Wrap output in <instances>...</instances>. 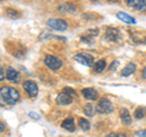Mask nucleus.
I'll return each mask as SVG.
<instances>
[{
  "label": "nucleus",
  "mask_w": 146,
  "mask_h": 137,
  "mask_svg": "<svg viewBox=\"0 0 146 137\" xmlns=\"http://www.w3.org/2000/svg\"><path fill=\"white\" fill-rule=\"evenodd\" d=\"M106 137H118V135L116 134V132H112V134H108Z\"/></svg>",
  "instance_id": "nucleus-29"
},
{
  "label": "nucleus",
  "mask_w": 146,
  "mask_h": 137,
  "mask_svg": "<svg viewBox=\"0 0 146 137\" xmlns=\"http://www.w3.org/2000/svg\"><path fill=\"white\" fill-rule=\"evenodd\" d=\"M117 18H118V20H121L122 22H124V23H128V24H135L136 23V21H135L134 17H131V16L128 15V13L122 12V11L117 12Z\"/></svg>",
  "instance_id": "nucleus-12"
},
{
  "label": "nucleus",
  "mask_w": 146,
  "mask_h": 137,
  "mask_svg": "<svg viewBox=\"0 0 146 137\" xmlns=\"http://www.w3.org/2000/svg\"><path fill=\"white\" fill-rule=\"evenodd\" d=\"M141 75H143L144 79H146V67H145L144 69H143V74H141Z\"/></svg>",
  "instance_id": "nucleus-31"
},
{
  "label": "nucleus",
  "mask_w": 146,
  "mask_h": 137,
  "mask_svg": "<svg viewBox=\"0 0 146 137\" xmlns=\"http://www.w3.org/2000/svg\"><path fill=\"white\" fill-rule=\"evenodd\" d=\"M5 79V72H4L3 67H0V81H3Z\"/></svg>",
  "instance_id": "nucleus-28"
},
{
  "label": "nucleus",
  "mask_w": 146,
  "mask_h": 137,
  "mask_svg": "<svg viewBox=\"0 0 146 137\" xmlns=\"http://www.w3.org/2000/svg\"><path fill=\"white\" fill-rule=\"evenodd\" d=\"M5 12H6V15H7L9 17H11V18H18V17L21 16L20 12L16 11V10H12V9H6Z\"/></svg>",
  "instance_id": "nucleus-21"
},
{
  "label": "nucleus",
  "mask_w": 146,
  "mask_h": 137,
  "mask_svg": "<svg viewBox=\"0 0 146 137\" xmlns=\"http://www.w3.org/2000/svg\"><path fill=\"white\" fill-rule=\"evenodd\" d=\"M82 95H83V97L85 99H88V101H96L99 98V92L93 88L83 89L82 90Z\"/></svg>",
  "instance_id": "nucleus-8"
},
{
  "label": "nucleus",
  "mask_w": 146,
  "mask_h": 137,
  "mask_svg": "<svg viewBox=\"0 0 146 137\" xmlns=\"http://www.w3.org/2000/svg\"><path fill=\"white\" fill-rule=\"evenodd\" d=\"M135 70H136V66L134 63H128V65L122 69L121 75L122 76H129V75L133 74V73H135Z\"/></svg>",
  "instance_id": "nucleus-16"
},
{
  "label": "nucleus",
  "mask_w": 146,
  "mask_h": 137,
  "mask_svg": "<svg viewBox=\"0 0 146 137\" xmlns=\"http://www.w3.org/2000/svg\"><path fill=\"white\" fill-rule=\"evenodd\" d=\"M121 121L124 125H130L131 124V115L127 108L121 109Z\"/></svg>",
  "instance_id": "nucleus-13"
},
{
  "label": "nucleus",
  "mask_w": 146,
  "mask_h": 137,
  "mask_svg": "<svg viewBox=\"0 0 146 137\" xmlns=\"http://www.w3.org/2000/svg\"><path fill=\"white\" fill-rule=\"evenodd\" d=\"M134 137H146V130H139L134 132Z\"/></svg>",
  "instance_id": "nucleus-25"
},
{
  "label": "nucleus",
  "mask_w": 146,
  "mask_h": 137,
  "mask_svg": "<svg viewBox=\"0 0 146 137\" xmlns=\"http://www.w3.org/2000/svg\"><path fill=\"white\" fill-rule=\"evenodd\" d=\"M4 130H5V125H4L3 123L0 121V132H1V131H4Z\"/></svg>",
  "instance_id": "nucleus-30"
},
{
  "label": "nucleus",
  "mask_w": 146,
  "mask_h": 137,
  "mask_svg": "<svg viewBox=\"0 0 146 137\" xmlns=\"http://www.w3.org/2000/svg\"><path fill=\"white\" fill-rule=\"evenodd\" d=\"M58 11L60 12H67V13H76L77 12V7L73 6L72 4L70 3H66V4H62V5L58 6Z\"/></svg>",
  "instance_id": "nucleus-15"
},
{
  "label": "nucleus",
  "mask_w": 146,
  "mask_h": 137,
  "mask_svg": "<svg viewBox=\"0 0 146 137\" xmlns=\"http://www.w3.org/2000/svg\"><path fill=\"white\" fill-rule=\"evenodd\" d=\"M29 117L32 118V119H35V120H39V119H40L39 114H36V113H33V112H31V113H29Z\"/></svg>",
  "instance_id": "nucleus-26"
},
{
  "label": "nucleus",
  "mask_w": 146,
  "mask_h": 137,
  "mask_svg": "<svg viewBox=\"0 0 146 137\" xmlns=\"http://www.w3.org/2000/svg\"><path fill=\"white\" fill-rule=\"evenodd\" d=\"M107 1H110V3H117L118 0H107Z\"/></svg>",
  "instance_id": "nucleus-32"
},
{
  "label": "nucleus",
  "mask_w": 146,
  "mask_h": 137,
  "mask_svg": "<svg viewBox=\"0 0 146 137\" xmlns=\"http://www.w3.org/2000/svg\"><path fill=\"white\" fill-rule=\"evenodd\" d=\"M143 1H144V4H145V6H146V0H143Z\"/></svg>",
  "instance_id": "nucleus-34"
},
{
  "label": "nucleus",
  "mask_w": 146,
  "mask_h": 137,
  "mask_svg": "<svg viewBox=\"0 0 146 137\" xmlns=\"http://www.w3.org/2000/svg\"><path fill=\"white\" fill-rule=\"evenodd\" d=\"M95 109H96V112L99 114H110L113 111V104L108 98L102 97V98L99 99V102L96 104V107H95Z\"/></svg>",
  "instance_id": "nucleus-2"
},
{
  "label": "nucleus",
  "mask_w": 146,
  "mask_h": 137,
  "mask_svg": "<svg viewBox=\"0 0 146 137\" xmlns=\"http://www.w3.org/2000/svg\"><path fill=\"white\" fill-rule=\"evenodd\" d=\"M95 112H96V109H95V107L91 103H88L84 106V114L86 117H93Z\"/></svg>",
  "instance_id": "nucleus-18"
},
{
  "label": "nucleus",
  "mask_w": 146,
  "mask_h": 137,
  "mask_svg": "<svg viewBox=\"0 0 146 137\" xmlns=\"http://www.w3.org/2000/svg\"><path fill=\"white\" fill-rule=\"evenodd\" d=\"M44 63H45V66L49 67L50 69H52V70L60 69L62 66V61L60 58L52 56V55H46V56L44 57Z\"/></svg>",
  "instance_id": "nucleus-4"
},
{
  "label": "nucleus",
  "mask_w": 146,
  "mask_h": 137,
  "mask_svg": "<svg viewBox=\"0 0 146 137\" xmlns=\"http://www.w3.org/2000/svg\"><path fill=\"white\" fill-rule=\"evenodd\" d=\"M56 102H57V104H60V106H68V104H71L73 102V98L70 95H67L66 92L62 91V92H60L57 95Z\"/></svg>",
  "instance_id": "nucleus-10"
},
{
  "label": "nucleus",
  "mask_w": 146,
  "mask_h": 137,
  "mask_svg": "<svg viewBox=\"0 0 146 137\" xmlns=\"http://www.w3.org/2000/svg\"><path fill=\"white\" fill-rule=\"evenodd\" d=\"M0 96H1V98L5 101L7 106H13L20 99V92L15 88H11V86H3L0 89Z\"/></svg>",
  "instance_id": "nucleus-1"
},
{
  "label": "nucleus",
  "mask_w": 146,
  "mask_h": 137,
  "mask_svg": "<svg viewBox=\"0 0 146 137\" xmlns=\"http://www.w3.org/2000/svg\"><path fill=\"white\" fill-rule=\"evenodd\" d=\"M48 27H50L54 30H58V32H63L67 29V22L63 21L62 18H50L46 22Z\"/></svg>",
  "instance_id": "nucleus-3"
},
{
  "label": "nucleus",
  "mask_w": 146,
  "mask_h": 137,
  "mask_svg": "<svg viewBox=\"0 0 146 137\" xmlns=\"http://www.w3.org/2000/svg\"><path fill=\"white\" fill-rule=\"evenodd\" d=\"M20 78H21L20 73H18L16 69H13V68H11V67L6 69V79L7 80H10V81H12V83L17 84L18 81H20Z\"/></svg>",
  "instance_id": "nucleus-11"
},
{
  "label": "nucleus",
  "mask_w": 146,
  "mask_h": 137,
  "mask_svg": "<svg viewBox=\"0 0 146 137\" xmlns=\"http://www.w3.org/2000/svg\"><path fill=\"white\" fill-rule=\"evenodd\" d=\"M105 39L107 41H118L119 40V30L117 28H108L105 33Z\"/></svg>",
  "instance_id": "nucleus-9"
},
{
  "label": "nucleus",
  "mask_w": 146,
  "mask_h": 137,
  "mask_svg": "<svg viewBox=\"0 0 146 137\" xmlns=\"http://www.w3.org/2000/svg\"><path fill=\"white\" fill-rule=\"evenodd\" d=\"M118 66H119V62H118L117 60L113 61V62L111 63V66H110V70H111V72H115L117 68H118Z\"/></svg>",
  "instance_id": "nucleus-24"
},
{
  "label": "nucleus",
  "mask_w": 146,
  "mask_h": 137,
  "mask_svg": "<svg viewBox=\"0 0 146 137\" xmlns=\"http://www.w3.org/2000/svg\"><path fill=\"white\" fill-rule=\"evenodd\" d=\"M125 4L129 7L134 9L136 11H141V12H146V6L143 0H124Z\"/></svg>",
  "instance_id": "nucleus-7"
},
{
  "label": "nucleus",
  "mask_w": 146,
  "mask_h": 137,
  "mask_svg": "<svg viewBox=\"0 0 146 137\" xmlns=\"http://www.w3.org/2000/svg\"><path fill=\"white\" fill-rule=\"evenodd\" d=\"M5 104H6L5 102H1V101H0V106H5Z\"/></svg>",
  "instance_id": "nucleus-33"
},
{
  "label": "nucleus",
  "mask_w": 146,
  "mask_h": 137,
  "mask_svg": "<svg viewBox=\"0 0 146 137\" xmlns=\"http://www.w3.org/2000/svg\"><path fill=\"white\" fill-rule=\"evenodd\" d=\"M63 92H66L67 95H70L72 98H77V92L71 88H63Z\"/></svg>",
  "instance_id": "nucleus-23"
},
{
  "label": "nucleus",
  "mask_w": 146,
  "mask_h": 137,
  "mask_svg": "<svg viewBox=\"0 0 146 137\" xmlns=\"http://www.w3.org/2000/svg\"><path fill=\"white\" fill-rule=\"evenodd\" d=\"M23 89L28 96L31 98H35L36 96H38V92H39V89H38V85H36L34 81L32 80H27L23 83Z\"/></svg>",
  "instance_id": "nucleus-5"
},
{
  "label": "nucleus",
  "mask_w": 146,
  "mask_h": 137,
  "mask_svg": "<svg viewBox=\"0 0 146 137\" xmlns=\"http://www.w3.org/2000/svg\"><path fill=\"white\" fill-rule=\"evenodd\" d=\"M74 60L80 63V65H83L85 67H90L93 65V61L94 58L90 56V55H86V53H77L74 56Z\"/></svg>",
  "instance_id": "nucleus-6"
},
{
  "label": "nucleus",
  "mask_w": 146,
  "mask_h": 137,
  "mask_svg": "<svg viewBox=\"0 0 146 137\" xmlns=\"http://www.w3.org/2000/svg\"><path fill=\"white\" fill-rule=\"evenodd\" d=\"M82 41L83 43H88V44H93L94 43V36H91L90 34H84V35H82Z\"/></svg>",
  "instance_id": "nucleus-22"
},
{
  "label": "nucleus",
  "mask_w": 146,
  "mask_h": 137,
  "mask_svg": "<svg viewBox=\"0 0 146 137\" xmlns=\"http://www.w3.org/2000/svg\"><path fill=\"white\" fill-rule=\"evenodd\" d=\"M106 68V60H99L94 65V72L95 73H101Z\"/></svg>",
  "instance_id": "nucleus-17"
},
{
  "label": "nucleus",
  "mask_w": 146,
  "mask_h": 137,
  "mask_svg": "<svg viewBox=\"0 0 146 137\" xmlns=\"http://www.w3.org/2000/svg\"><path fill=\"white\" fill-rule=\"evenodd\" d=\"M79 127L83 131H89V129H90V123L86 120V119H84V118H80V119H79Z\"/></svg>",
  "instance_id": "nucleus-20"
},
{
  "label": "nucleus",
  "mask_w": 146,
  "mask_h": 137,
  "mask_svg": "<svg viewBox=\"0 0 146 137\" xmlns=\"http://www.w3.org/2000/svg\"><path fill=\"white\" fill-rule=\"evenodd\" d=\"M0 1H4V0H0Z\"/></svg>",
  "instance_id": "nucleus-36"
},
{
  "label": "nucleus",
  "mask_w": 146,
  "mask_h": 137,
  "mask_svg": "<svg viewBox=\"0 0 146 137\" xmlns=\"http://www.w3.org/2000/svg\"><path fill=\"white\" fill-rule=\"evenodd\" d=\"M146 115V109L144 107H138L134 112V118L135 119H143Z\"/></svg>",
  "instance_id": "nucleus-19"
},
{
  "label": "nucleus",
  "mask_w": 146,
  "mask_h": 137,
  "mask_svg": "<svg viewBox=\"0 0 146 137\" xmlns=\"http://www.w3.org/2000/svg\"><path fill=\"white\" fill-rule=\"evenodd\" d=\"M94 1H98V0H94Z\"/></svg>",
  "instance_id": "nucleus-35"
},
{
  "label": "nucleus",
  "mask_w": 146,
  "mask_h": 137,
  "mask_svg": "<svg viewBox=\"0 0 146 137\" xmlns=\"http://www.w3.org/2000/svg\"><path fill=\"white\" fill-rule=\"evenodd\" d=\"M61 126L63 127L65 130H67V131H70V132H73L76 130V125H74V120H73V118H67L66 120H63L62 121V124H61Z\"/></svg>",
  "instance_id": "nucleus-14"
},
{
  "label": "nucleus",
  "mask_w": 146,
  "mask_h": 137,
  "mask_svg": "<svg viewBox=\"0 0 146 137\" xmlns=\"http://www.w3.org/2000/svg\"><path fill=\"white\" fill-rule=\"evenodd\" d=\"M88 34H90L91 36H95V35L99 34V30L98 29H89L88 30Z\"/></svg>",
  "instance_id": "nucleus-27"
}]
</instances>
